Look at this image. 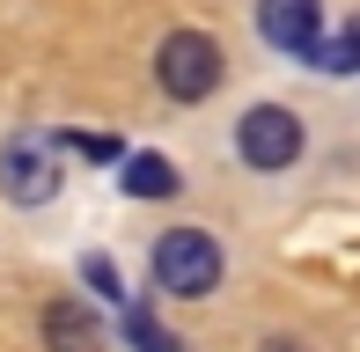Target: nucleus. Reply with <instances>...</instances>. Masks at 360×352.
Here are the masks:
<instances>
[{
	"mask_svg": "<svg viewBox=\"0 0 360 352\" xmlns=\"http://www.w3.org/2000/svg\"><path fill=\"white\" fill-rule=\"evenodd\" d=\"M155 286L162 294H176V301H199V294H214L221 286V243L206 228H169L155 243Z\"/></svg>",
	"mask_w": 360,
	"mask_h": 352,
	"instance_id": "nucleus-2",
	"label": "nucleus"
},
{
	"mask_svg": "<svg viewBox=\"0 0 360 352\" xmlns=\"http://www.w3.org/2000/svg\"><path fill=\"white\" fill-rule=\"evenodd\" d=\"M44 345L52 352H103V323L89 301H52L44 309Z\"/></svg>",
	"mask_w": 360,
	"mask_h": 352,
	"instance_id": "nucleus-6",
	"label": "nucleus"
},
{
	"mask_svg": "<svg viewBox=\"0 0 360 352\" xmlns=\"http://www.w3.org/2000/svg\"><path fill=\"white\" fill-rule=\"evenodd\" d=\"M265 352H302V345H294V338H272V345H265Z\"/></svg>",
	"mask_w": 360,
	"mask_h": 352,
	"instance_id": "nucleus-12",
	"label": "nucleus"
},
{
	"mask_svg": "<svg viewBox=\"0 0 360 352\" xmlns=\"http://www.w3.org/2000/svg\"><path fill=\"white\" fill-rule=\"evenodd\" d=\"M236 154L250 169H294L302 162V118H294L287 103H257V110H243L236 118Z\"/></svg>",
	"mask_w": 360,
	"mask_h": 352,
	"instance_id": "nucleus-3",
	"label": "nucleus"
},
{
	"mask_svg": "<svg viewBox=\"0 0 360 352\" xmlns=\"http://www.w3.org/2000/svg\"><path fill=\"white\" fill-rule=\"evenodd\" d=\"M81 279H89L96 294H110V301H125V286H118V264H110V257H81Z\"/></svg>",
	"mask_w": 360,
	"mask_h": 352,
	"instance_id": "nucleus-10",
	"label": "nucleus"
},
{
	"mask_svg": "<svg viewBox=\"0 0 360 352\" xmlns=\"http://www.w3.org/2000/svg\"><path fill=\"white\" fill-rule=\"evenodd\" d=\"M0 191H8L15 205H44V198H59V140H44V133H15L8 147H0Z\"/></svg>",
	"mask_w": 360,
	"mask_h": 352,
	"instance_id": "nucleus-4",
	"label": "nucleus"
},
{
	"mask_svg": "<svg viewBox=\"0 0 360 352\" xmlns=\"http://www.w3.org/2000/svg\"><path fill=\"white\" fill-rule=\"evenodd\" d=\"M257 37H265L272 52L316 59V44H323V0H257Z\"/></svg>",
	"mask_w": 360,
	"mask_h": 352,
	"instance_id": "nucleus-5",
	"label": "nucleus"
},
{
	"mask_svg": "<svg viewBox=\"0 0 360 352\" xmlns=\"http://www.w3.org/2000/svg\"><path fill=\"white\" fill-rule=\"evenodd\" d=\"M133 198H169L176 191V169L162 162V154H125V176H118Z\"/></svg>",
	"mask_w": 360,
	"mask_h": 352,
	"instance_id": "nucleus-7",
	"label": "nucleus"
},
{
	"mask_svg": "<svg viewBox=\"0 0 360 352\" xmlns=\"http://www.w3.org/2000/svg\"><path fill=\"white\" fill-rule=\"evenodd\" d=\"M67 147H74V154H89V162H118V140H110V133H74Z\"/></svg>",
	"mask_w": 360,
	"mask_h": 352,
	"instance_id": "nucleus-11",
	"label": "nucleus"
},
{
	"mask_svg": "<svg viewBox=\"0 0 360 352\" xmlns=\"http://www.w3.org/2000/svg\"><path fill=\"white\" fill-rule=\"evenodd\" d=\"M221 44L206 37V29H169L162 37V52H155V81L162 95H176V103H206V95L221 88Z\"/></svg>",
	"mask_w": 360,
	"mask_h": 352,
	"instance_id": "nucleus-1",
	"label": "nucleus"
},
{
	"mask_svg": "<svg viewBox=\"0 0 360 352\" xmlns=\"http://www.w3.org/2000/svg\"><path fill=\"white\" fill-rule=\"evenodd\" d=\"M125 338H133L140 352H176V338H169V330H162L147 309H125Z\"/></svg>",
	"mask_w": 360,
	"mask_h": 352,
	"instance_id": "nucleus-9",
	"label": "nucleus"
},
{
	"mask_svg": "<svg viewBox=\"0 0 360 352\" xmlns=\"http://www.w3.org/2000/svg\"><path fill=\"white\" fill-rule=\"evenodd\" d=\"M309 67H323V74H360V15L338 29V37L316 44V59H309Z\"/></svg>",
	"mask_w": 360,
	"mask_h": 352,
	"instance_id": "nucleus-8",
	"label": "nucleus"
}]
</instances>
